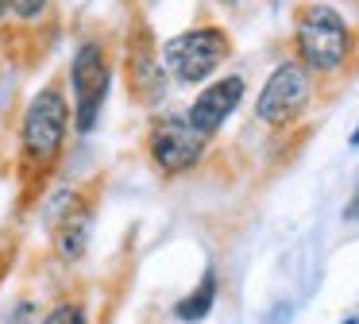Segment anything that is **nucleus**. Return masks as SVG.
Here are the masks:
<instances>
[{"label": "nucleus", "instance_id": "obj_6", "mask_svg": "<svg viewBox=\"0 0 359 324\" xmlns=\"http://www.w3.org/2000/svg\"><path fill=\"white\" fill-rule=\"evenodd\" d=\"M151 158H155V166L163 170V174H186V170H194L197 162H201L205 147H209V135H201V131L189 123V116H163V120H155V128H151Z\"/></svg>", "mask_w": 359, "mask_h": 324}, {"label": "nucleus", "instance_id": "obj_8", "mask_svg": "<svg viewBox=\"0 0 359 324\" xmlns=\"http://www.w3.org/2000/svg\"><path fill=\"white\" fill-rule=\"evenodd\" d=\"M240 97H243V77L228 74V77H220V81H212L205 93H197V100L189 104L186 116H189V123H194L201 135H212V131L236 112Z\"/></svg>", "mask_w": 359, "mask_h": 324}, {"label": "nucleus", "instance_id": "obj_3", "mask_svg": "<svg viewBox=\"0 0 359 324\" xmlns=\"http://www.w3.org/2000/svg\"><path fill=\"white\" fill-rule=\"evenodd\" d=\"M232 54V43L220 27H189L182 35L166 39L163 46V69L166 77L182 85H197L212 77V69Z\"/></svg>", "mask_w": 359, "mask_h": 324}, {"label": "nucleus", "instance_id": "obj_14", "mask_svg": "<svg viewBox=\"0 0 359 324\" xmlns=\"http://www.w3.org/2000/svg\"><path fill=\"white\" fill-rule=\"evenodd\" d=\"M4 12H8V0H0V20H4Z\"/></svg>", "mask_w": 359, "mask_h": 324}, {"label": "nucleus", "instance_id": "obj_1", "mask_svg": "<svg viewBox=\"0 0 359 324\" xmlns=\"http://www.w3.org/2000/svg\"><path fill=\"white\" fill-rule=\"evenodd\" d=\"M294 46H297V58H302L305 69L332 74V69H340L348 62L351 31L336 8L309 4V8H302V15L294 23Z\"/></svg>", "mask_w": 359, "mask_h": 324}, {"label": "nucleus", "instance_id": "obj_5", "mask_svg": "<svg viewBox=\"0 0 359 324\" xmlns=\"http://www.w3.org/2000/svg\"><path fill=\"white\" fill-rule=\"evenodd\" d=\"M309 93H313L309 69H305L302 62H282V66L266 77L263 93H259L255 116L263 123H271V128H286V123H294L297 116L305 112Z\"/></svg>", "mask_w": 359, "mask_h": 324}, {"label": "nucleus", "instance_id": "obj_4", "mask_svg": "<svg viewBox=\"0 0 359 324\" xmlns=\"http://www.w3.org/2000/svg\"><path fill=\"white\" fill-rule=\"evenodd\" d=\"M70 89H74V123H78V131H93L112 89V62L97 39H86L74 50Z\"/></svg>", "mask_w": 359, "mask_h": 324}, {"label": "nucleus", "instance_id": "obj_11", "mask_svg": "<svg viewBox=\"0 0 359 324\" xmlns=\"http://www.w3.org/2000/svg\"><path fill=\"white\" fill-rule=\"evenodd\" d=\"M43 324H89V320H86V309L81 305H58V309L47 313Z\"/></svg>", "mask_w": 359, "mask_h": 324}, {"label": "nucleus", "instance_id": "obj_9", "mask_svg": "<svg viewBox=\"0 0 359 324\" xmlns=\"http://www.w3.org/2000/svg\"><path fill=\"white\" fill-rule=\"evenodd\" d=\"M89 224H93V216H89V208L81 205L74 193H66V208L58 212V224H55V243H58V255L62 259H81V251H86L89 243Z\"/></svg>", "mask_w": 359, "mask_h": 324}, {"label": "nucleus", "instance_id": "obj_13", "mask_svg": "<svg viewBox=\"0 0 359 324\" xmlns=\"http://www.w3.org/2000/svg\"><path fill=\"white\" fill-rule=\"evenodd\" d=\"M32 316H35L32 301H27V305L20 301V305H12V309H8V320H4V324H32Z\"/></svg>", "mask_w": 359, "mask_h": 324}, {"label": "nucleus", "instance_id": "obj_15", "mask_svg": "<svg viewBox=\"0 0 359 324\" xmlns=\"http://www.w3.org/2000/svg\"><path fill=\"white\" fill-rule=\"evenodd\" d=\"M351 143H355V147H359V123H355V131H351Z\"/></svg>", "mask_w": 359, "mask_h": 324}, {"label": "nucleus", "instance_id": "obj_7", "mask_svg": "<svg viewBox=\"0 0 359 324\" xmlns=\"http://www.w3.org/2000/svg\"><path fill=\"white\" fill-rule=\"evenodd\" d=\"M128 85H132V93L140 100H147V104H155V100H163L166 93V69H163V58L155 54V39H151V31H135L132 43H128Z\"/></svg>", "mask_w": 359, "mask_h": 324}, {"label": "nucleus", "instance_id": "obj_10", "mask_svg": "<svg viewBox=\"0 0 359 324\" xmlns=\"http://www.w3.org/2000/svg\"><path fill=\"white\" fill-rule=\"evenodd\" d=\"M212 305H217V274H205L201 278V285H197L189 297H182L178 305H174V313H178V320H186V324H197V320H205V316L212 313Z\"/></svg>", "mask_w": 359, "mask_h": 324}, {"label": "nucleus", "instance_id": "obj_2", "mask_svg": "<svg viewBox=\"0 0 359 324\" xmlns=\"http://www.w3.org/2000/svg\"><path fill=\"white\" fill-rule=\"evenodd\" d=\"M66 128H70V104H66L62 85H43L27 104L24 123H20L24 154L35 166H55L66 143Z\"/></svg>", "mask_w": 359, "mask_h": 324}, {"label": "nucleus", "instance_id": "obj_12", "mask_svg": "<svg viewBox=\"0 0 359 324\" xmlns=\"http://www.w3.org/2000/svg\"><path fill=\"white\" fill-rule=\"evenodd\" d=\"M47 4L50 0H8V12H16L20 20L32 23V20H39V15L47 12Z\"/></svg>", "mask_w": 359, "mask_h": 324}]
</instances>
